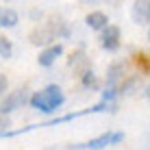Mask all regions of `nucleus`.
<instances>
[{
	"mask_svg": "<svg viewBox=\"0 0 150 150\" xmlns=\"http://www.w3.org/2000/svg\"><path fill=\"white\" fill-rule=\"evenodd\" d=\"M26 100H28V91H26V89H15L13 94H9L2 102H0V113H2V115H7V113L20 109Z\"/></svg>",
	"mask_w": 150,
	"mask_h": 150,
	"instance_id": "f03ea898",
	"label": "nucleus"
},
{
	"mask_svg": "<svg viewBox=\"0 0 150 150\" xmlns=\"http://www.w3.org/2000/svg\"><path fill=\"white\" fill-rule=\"evenodd\" d=\"M18 24V13L13 9H0V28H11Z\"/></svg>",
	"mask_w": 150,
	"mask_h": 150,
	"instance_id": "1a4fd4ad",
	"label": "nucleus"
},
{
	"mask_svg": "<svg viewBox=\"0 0 150 150\" xmlns=\"http://www.w3.org/2000/svg\"><path fill=\"white\" fill-rule=\"evenodd\" d=\"M102 48L107 50H117L120 48V28L117 26H109L102 35Z\"/></svg>",
	"mask_w": 150,
	"mask_h": 150,
	"instance_id": "423d86ee",
	"label": "nucleus"
},
{
	"mask_svg": "<svg viewBox=\"0 0 150 150\" xmlns=\"http://www.w3.org/2000/svg\"><path fill=\"white\" fill-rule=\"evenodd\" d=\"M7 2H11V0H7Z\"/></svg>",
	"mask_w": 150,
	"mask_h": 150,
	"instance_id": "2eb2a0df",
	"label": "nucleus"
},
{
	"mask_svg": "<svg viewBox=\"0 0 150 150\" xmlns=\"http://www.w3.org/2000/svg\"><path fill=\"white\" fill-rule=\"evenodd\" d=\"M57 26H59V22L54 24V20H52L50 24H46V26H41V28L35 30V33L30 35V41H33L35 46H44V44H48V41L57 39V35H59Z\"/></svg>",
	"mask_w": 150,
	"mask_h": 150,
	"instance_id": "20e7f679",
	"label": "nucleus"
},
{
	"mask_svg": "<svg viewBox=\"0 0 150 150\" xmlns=\"http://www.w3.org/2000/svg\"><path fill=\"white\" fill-rule=\"evenodd\" d=\"M61 52H63V48H61V44H57V46H52V48H48V50H44V52L39 54V65H44V68H50V65L54 63V59L59 57Z\"/></svg>",
	"mask_w": 150,
	"mask_h": 150,
	"instance_id": "0eeeda50",
	"label": "nucleus"
},
{
	"mask_svg": "<svg viewBox=\"0 0 150 150\" xmlns=\"http://www.w3.org/2000/svg\"><path fill=\"white\" fill-rule=\"evenodd\" d=\"M105 2H107V4H113V7H120L124 0H105Z\"/></svg>",
	"mask_w": 150,
	"mask_h": 150,
	"instance_id": "4468645a",
	"label": "nucleus"
},
{
	"mask_svg": "<svg viewBox=\"0 0 150 150\" xmlns=\"http://www.w3.org/2000/svg\"><path fill=\"white\" fill-rule=\"evenodd\" d=\"M124 139V133H107V135L98 137V139H91L87 144H79V146H72V148H87V150H98V148H107V146H113V144H120Z\"/></svg>",
	"mask_w": 150,
	"mask_h": 150,
	"instance_id": "7ed1b4c3",
	"label": "nucleus"
},
{
	"mask_svg": "<svg viewBox=\"0 0 150 150\" xmlns=\"http://www.w3.org/2000/svg\"><path fill=\"white\" fill-rule=\"evenodd\" d=\"M11 54H13L11 39H7L4 35H0V57H4V59H11Z\"/></svg>",
	"mask_w": 150,
	"mask_h": 150,
	"instance_id": "9d476101",
	"label": "nucleus"
},
{
	"mask_svg": "<svg viewBox=\"0 0 150 150\" xmlns=\"http://www.w3.org/2000/svg\"><path fill=\"white\" fill-rule=\"evenodd\" d=\"M87 26L89 28H94V30H100V28H105L107 26V22H109V20H107V15L105 13H100V11H94V13H89L87 15Z\"/></svg>",
	"mask_w": 150,
	"mask_h": 150,
	"instance_id": "6e6552de",
	"label": "nucleus"
},
{
	"mask_svg": "<svg viewBox=\"0 0 150 150\" xmlns=\"http://www.w3.org/2000/svg\"><path fill=\"white\" fill-rule=\"evenodd\" d=\"M83 85H85V87H96V76H94V72H85V74H83Z\"/></svg>",
	"mask_w": 150,
	"mask_h": 150,
	"instance_id": "9b49d317",
	"label": "nucleus"
},
{
	"mask_svg": "<svg viewBox=\"0 0 150 150\" xmlns=\"http://www.w3.org/2000/svg\"><path fill=\"white\" fill-rule=\"evenodd\" d=\"M4 87H7V79H4V76H0V94L4 91Z\"/></svg>",
	"mask_w": 150,
	"mask_h": 150,
	"instance_id": "ddd939ff",
	"label": "nucleus"
},
{
	"mask_svg": "<svg viewBox=\"0 0 150 150\" xmlns=\"http://www.w3.org/2000/svg\"><path fill=\"white\" fill-rule=\"evenodd\" d=\"M133 20H135V24L139 26H148V20H150V7H148V0H137L135 4H133Z\"/></svg>",
	"mask_w": 150,
	"mask_h": 150,
	"instance_id": "39448f33",
	"label": "nucleus"
},
{
	"mask_svg": "<svg viewBox=\"0 0 150 150\" xmlns=\"http://www.w3.org/2000/svg\"><path fill=\"white\" fill-rule=\"evenodd\" d=\"M7 126H9V120L7 117H0V137L7 133Z\"/></svg>",
	"mask_w": 150,
	"mask_h": 150,
	"instance_id": "f8f14e48",
	"label": "nucleus"
},
{
	"mask_svg": "<svg viewBox=\"0 0 150 150\" xmlns=\"http://www.w3.org/2000/svg\"><path fill=\"white\" fill-rule=\"evenodd\" d=\"M63 94H61V89L57 85H50L46 87L44 91H37L33 98H30V105L35 107L37 111H44V113H52L57 111L61 105H63Z\"/></svg>",
	"mask_w": 150,
	"mask_h": 150,
	"instance_id": "f257e3e1",
	"label": "nucleus"
}]
</instances>
